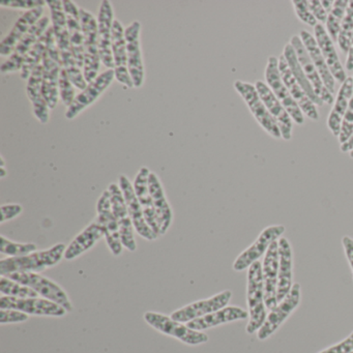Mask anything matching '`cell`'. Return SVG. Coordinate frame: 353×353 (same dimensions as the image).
<instances>
[{
	"label": "cell",
	"instance_id": "83f0119b",
	"mask_svg": "<svg viewBox=\"0 0 353 353\" xmlns=\"http://www.w3.org/2000/svg\"><path fill=\"white\" fill-rule=\"evenodd\" d=\"M43 65V94L51 110L57 108L59 98V76L63 70V63L53 59L48 53L45 54Z\"/></svg>",
	"mask_w": 353,
	"mask_h": 353
},
{
	"label": "cell",
	"instance_id": "4fadbf2b",
	"mask_svg": "<svg viewBox=\"0 0 353 353\" xmlns=\"http://www.w3.org/2000/svg\"><path fill=\"white\" fill-rule=\"evenodd\" d=\"M299 303H301V285L299 283H294L289 294L268 314L265 322L257 332L258 339L260 341H264L272 336L288 319L291 313L299 307Z\"/></svg>",
	"mask_w": 353,
	"mask_h": 353
},
{
	"label": "cell",
	"instance_id": "44dd1931",
	"mask_svg": "<svg viewBox=\"0 0 353 353\" xmlns=\"http://www.w3.org/2000/svg\"><path fill=\"white\" fill-rule=\"evenodd\" d=\"M262 274H263L264 299L268 310L272 311L278 305V281H279V243L274 241L268 248L263 262H262Z\"/></svg>",
	"mask_w": 353,
	"mask_h": 353
},
{
	"label": "cell",
	"instance_id": "8d00e7d4",
	"mask_svg": "<svg viewBox=\"0 0 353 353\" xmlns=\"http://www.w3.org/2000/svg\"><path fill=\"white\" fill-rule=\"evenodd\" d=\"M282 54L284 55L285 59H286L287 63H288L293 76H294L295 79L299 82L301 88L305 90V94L313 101L316 106H323L324 103L318 98L317 94L314 92L313 86L310 83L307 78L305 77V73H303V69H301V65H299V59H297L296 52H295L294 48L291 46L290 43L285 45Z\"/></svg>",
	"mask_w": 353,
	"mask_h": 353
},
{
	"label": "cell",
	"instance_id": "9f6ffc18",
	"mask_svg": "<svg viewBox=\"0 0 353 353\" xmlns=\"http://www.w3.org/2000/svg\"><path fill=\"white\" fill-rule=\"evenodd\" d=\"M0 159H1V164H0V177H1V179H5L8 174L5 167V160H3V157H1Z\"/></svg>",
	"mask_w": 353,
	"mask_h": 353
},
{
	"label": "cell",
	"instance_id": "7a4b0ae2",
	"mask_svg": "<svg viewBox=\"0 0 353 353\" xmlns=\"http://www.w3.org/2000/svg\"><path fill=\"white\" fill-rule=\"evenodd\" d=\"M247 299L249 323L245 330L248 334H252L261 328L268 317V307L264 299L263 274L260 261L252 264L248 270Z\"/></svg>",
	"mask_w": 353,
	"mask_h": 353
},
{
	"label": "cell",
	"instance_id": "6f0895ef",
	"mask_svg": "<svg viewBox=\"0 0 353 353\" xmlns=\"http://www.w3.org/2000/svg\"><path fill=\"white\" fill-rule=\"evenodd\" d=\"M349 157H350V158L353 159V150H351V152H349Z\"/></svg>",
	"mask_w": 353,
	"mask_h": 353
},
{
	"label": "cell",
	"instance_id": "680465c9",
	"mask_svg": "<svg viewBox=\"0 0 353 353\" xmlns=\"http://www.w3.org/2000/svg\"><path fill=\"white\" fill-rule=\"evenodd\" d=\"M351 353H353V351H352V352H351Z\"/></svg>",
	"mask_w": 353,
	"mask_h": 353
},
{
	"label": "cell",
	"instance_id": "d4e9b609",
	"mask_svg": "<svg viewBox=\"0 0 353 353\" xmlns=\"http://www.w3.org/2000/svg\"><path fill=\"white\" fill-rule=\"evenodd\" d=\"M148 185L156 210L157 220H158L160 235H165L170 228L173 222V210L166 197L164 188L160 177L154 172H150L148 177Z\"/></svg>",
	"mask_w": 353,
	"mask_h": 353
},
{
	"label": "cell",
	"instance_id": "f546056e",
	"mask_svg": "<svg viewBox=\"0 0 353 353\" xmlns=\"http://www.w3.org/2000/svg\"><path fill=\"white\" fill-rule=\"evenodd\" d=\"M43 82V65L41 63L39 67L34 69L28 80L26 85V94H28V100L32 103V112L34 117L38 119L39 123L42 125H47L50 121V111L44 94H43L42 88Z\"/></svg>",
	"mask_w": 353,
	"mask_h": 353
},
{
	"label": "cell",
	"instance_id": "4316f807",
	"mask_svg": "<svg viewBox=\"0 0 353 353\" xmlns=\"http://www.w3.org/2000/svg\"><path fill=\"white\" fill-rule=\"evenodd\" d=\"M150 172L152 171L148 167H141L136 174L133 185L136 196H137L138 200L141 204L146 223L157 235L161 236L158 220H157L156 210H154V201H152L150 185H148V177H150Z\"/></svg>",
	"mask_w": 353,
	"mask_h": 353
},
{
	"label": "cell",
	"instance_id": "836d02e7",
	"mask_svg": "<svg viewBox=\"0 0 353 353\" xmlns=\"http://www.w3.org/2000/svg\"><path fill=\"white\" fill-rule=\"evenodd\" d=\"M104 237L100 225L94 221L85 227L68 245L65 252V259L72 261L83 255L97 245Z\"/></svg>",
	"mask_w": 353,
	"mask_h": 353
},
{
	"label": "cell",
	"instance_id": "d6a6232c",
	"mask_svg": "<svg viewBox=\"0 0 353 353\" xmlns=\"http://www.w3.org/2000/svg\"><path fill=\"white\" fill-rule=\"evenodd\" d=\"M352 94L353 77H347L344 83L341 84L340 88H339L334 106H332L327 117V121H326L328 129L334 137H339V135H340L343 119H344L345 113L348 109L349 102L352 98Z\"/></svg>",
	"mask_w": 353,
	"mask_h": 353
},
{
	"label": "cell",
	"instance_id": "484cf974",
	"mask_svg": "<svg viewBox=\"0 0 353 353\" xmlns=\"http://www.w3.org/2000/svg\"><path fill=\"white\" fill-rule=\"evenodd\" d=\"M314 38L317 42L318 47L325 59L326 65L330 69V73L334 76V80L339 83H344L347 79L346 72L341 63L340 57L336 53L334 41L328 36L325 26L318 23L314 28Z\"/></svg>",
	"mask_w": 353,
	"mask_h": 353
},
{
	"label": "cell",
	"instance_id": "ac0fdd59",
	"mask_svg": "<svg viewBox=\"0 0 353 353\" xmlns=\"http://www.w3.org/2000/svg\"><path fill=\"white\" fill-rule=\"evenodd\" d=\"M119 185L121 187V192H123L132 222H133L134 228H135L137 234L148 241H154L158 239L159 235H157L146 223L143 210H142L141 204H140L139 200L136 196L133 183L128 179V176L123 174L119 176Z\"/></svg>",
	"mask_w": 353,
	"mask_h": 353
},
{
	"label": "cell",
	"instance_id": "7c38bea8",
	"mask_svg": "<svg viewBox=\"0 0 353 353\" xmlns=\"http://www.w3.org/2000/svg\"><path fill=\"white\" fill-rule=\"evenodd\" d=\"M115 80L114 70H106L101 73L94 81L88 84L85 90L76 96L73 104L65 111V119L69 121L75 119L80 113L92 106Z\"/></svg>",
	"mask_w": 353,
	"mask_h": 353
},
{
	"label": "cell",
	"instance_id": "52a82bcc",
	"mask_svg": "<svg viewBox=\"0 0 353 353\" xmlns=\"http://www.w3.org/2000/svg\"><path fill=\"white\" fill-rule=\"evenodd\" d=\"M264 77H265L266 85L274 92L276 99L282 103L283 106L285 107L287 112L292 119L293 123L295 125H303L305 123V115L283 82L280 70H279V59H276V57H268Z\"/></svg>",
	"mask_w": 353,
	"mask_h": 353
},
{
	"label": "cell",
	"instance_id": "db71d44e",
	"mask_svg": "<svg viewBox=\"0 0 353 353\" xmlns=\"http://www.w3.org/2000/svg\"><path fill=\"white\" fill-rule=\"evenodd\" d=\"M340 150L342 152H350L351 150H353V134L346 143L340 145Z\"/></svg>",
	"mask_w": 353,
	"mask_h": 353
},
{
	"label": "cell",
	"instance_id": "5bb4252c",
	"mask_svg": "<svg viewBox=\"0 0 353 353\" xmlns=\"http://www.w3.org/2000/svg\"><path fill=\"white\" fill-rule=\"evenodd\" d=\"M0 309L18 310L28 315L47 316V317H63L68 313L65 307L42 297L18 299V297L1 295Z\"/></svg>",
	"mask_w": 353,
	"mask_h": 353
},
{
	"label": "cell",
	"instance_id": "603a6c76",
	"mask_svg": "<svg viewBox=\"0 0 353 353\" xmlns=\"http://www.w3.org/2000/svg\"><path fill=\"white\" fill-rule=\"evenodd\" d=\"M279 70H280L283 82H284L286 88H288L289 92H290L292 98L294 99L295 102L299 104L303 115L307 117V119H311V121H319L320 115L317 106L314 104L313 101L309 98V96L305 94V90L299 85L283 54L279 57Z\"/></svg>",
	"mask_w": 353,
	"mask_h": 353
},
{
	"label": "cell",
	"instance_id": "f907efd6",
	"mask_svg": "<svg viewBox=\"0 0 353 353\" xmlns=\"http://www.w3.org/2000/svg\"><path fill=\"white\" fill-rule=\"evenodd\" d=\"M309 5L310 10H311L312 14H313L315 19L317 20L318 23L322 24V26L326 23L328 13L324 10L321 0H311V1H309Z\"/></svg>",
	"mask_w": 353,
	"mask_h": 353
},
{
	"label": "cell",
	"instance_id": "4dcf8cb0",
	"mask_svg": "<svg viewBox=\"0 0 353 353\" xmlns=\"http://www.w3.org/2000/svg\"><path fill=\"white\" fill-rule=\"evenodd\" d=\"M63 10L67 16L68 28H69L70 42L76 61L80 67H84V36L82 32L80 8L71 0H63Z\"/></svg>",
	"mask_w": 353,
	"mask_h": 353
},
{
	"label": "cell",
	"instance_id": "d6986e66",
	"mask_svg": "<svg viewBox=\"0 0 353 353\" xmlns=\"http://www.w3.org/2000/svg\"><path fill=\"white\" fill-rule=\"evenodd\" d=\"M111 46H112L113 61H114L115 79L125 88H134L133 81L128 69L125 28L119 19H115L113 22Z\"/></svg>",
	"mask_w": 353,
	"mask_h": 353
},
{
	"label": "cell",
	"instance_id": "c3c4849f",
	"mask_svg": "<svg viewBox=\"0 0 353 353\" xmlns=\"http://www.w3.org/2000/svg\"><path fill=\"white\" fill-rule=\"evenodd\" d=\"M353 351V332L342 342L328 347L319 353H351Z\"/></svg>",
	"mask_w": 353,
	"mask_h": 353
},
{
	"label": "cell",
	"instance_id": "7402d4cb",
	"mask_svg": "<svg viewBox=\"0 0 353 353\" xmlns=\"http://www.w3.org/2000/svg\"><path fill=\"white\" fill-rule=\"evenodd\" d=\"M255 88L262 102L264 103L266 108L270 111V115L276 121V125L280 129L282 139L290 141L291 137H292L293 123H294L290 115L287 112L282 103L274 96V92L266 85L265 82L258 80L255 82Z\"/></svg>",
	"mask_w": 353,
	"mask_h": 353
},
{
	"label": "cell",
	"instance_id": "e575fe53",
	"mask_svg": "<svg viewBox=\"0 0 353 353\" xmlns=\"http://www.w3.org/2000/svg\"><path fill=\"white\" fill-rule=\"evenodd\" d=\"M299 38H301L310 59L313 61L314 65L317 69L324 85L330 90V94H334L336 92V80L330 73V69L326 65L325 59H324L313 34H310L307 30H301L299 32Z\"/></svg>",
	"mask_w": 353,
	"mask_h": 353
},
{
	"label": "cell",
	"instance_id": "ba28073f",
	"mask_svg": "<svg viewBox=\"0 0 353 353\" xmlns=\"http://www.w3.org/2000/svg\"><path fill=\"white\" fill-rule=\"evenodd\" d=\"M96 222L100 225L104 232V239L111 253L114 256H121L123 245L119 234V224L111 206L110 193L108 189L103 192L97 202Z\"/></svg>",
	"mask_w": 353,
	"mask_h": 353
},
{
	"label": "cell",
	"instance_id": "11a10c76",
	"mask_svg": "<svg viewBox=\"0 0 353 353\" xmlns=\"http://www.w3.org/2000/svg\"><path fill=\"white\" fill-rule=\"evenodd\" d=\"M334 1L332 0H321L322 6H323L324 10L327 12L328 14L332 12V7H334Z\"/></svg>",
	"mask_w": 353,
	"mask_h": 353
},
{
	"label": "cell",
	"instance_id": "f6af8a7d",
	"mask_svg": "<svg viewBox=\"0 0 353 353\" xmlns=\"http://www.w3.org/2000/svg\"><path fill=\"white\" fill-rule=\"evenodd\" d=\"M0 6L9 9L26 10L28 12L38 8H45V6H47V1L45 0H3L0 1Z\"/></svg>",
	"mask_w": 353,
	"mask_h": 353
},
{
	"label": "cell",
	"instance_id": "f35d334b",
	"mask_svg": "<svg viewBox=\"0 0 353 353\" xmlns=\"http://www.w3.org/2000/svg\"><path fill=\"white\" fill-rule=\"evenodd\" d=\"M47 51L46 34L40 39L38 43L32 47V50L26 55L23 67L21 69V78L23 80L30 79V75L37 67L42 63Z\"/></svg>",
	"mask_w": 353,
	"mask_h": 353
},
{
	"label": "cell",
	"instance_id": "d590c367",
	"mask_svg": "<svg viewBox=\"0 0 353 353\" xmlns=\"http://www.w3.org/2000/svg\"><path fill=\"white\" fill-rule=\"evenodd\" d=\"M47 6L50 10L51 22H52L53 32H54L59 52L63 53L72 50L67 16L63 10V1L61 0H48Z\"/></svg>",
	"mask_w": 353,
	"mask_h": 353
},
{
	"label": "cell",
	"instance_id": "816d5d0a",
	"mask_svg": "<svg viewBox=\"0 0 353 353\" xmlns=\"http://www.w3.org/2000/svg\"><path fill=\"white\" fill-rule=\"evenodd\" d=\"M343 247H344L345 254H346L347 260L350 264L351 270L353 272V239L350 236H344L342 239Z\"/></svg>",
	"mask_w": 353,
	"mask_h": 353
},
{
	"label": "cell",
	"instance_id": "9a60e30c",
	"mask_svg": "<svg viewBox=\"0 0 353 353\" xmlns=\"http://www.w3.org/2000/svg\"><path fill=\"white\" fill-rule=\"evenodd\" d=\"M50 24V19L47 16H44L26 36L20 41L19 44L14 50L13 54L8 59L5 63H3L0 71L3 74L15 73V72L21 71L23 67L24 61H26V55L28 54L32 47L40 41V39L46 34Z\"/></svg>",
	"mask_w": 353,
	"mask_h": 353
},
{
	"label": "cell",
	"instance_id": "60d3db41",
	"mask_svg": "<svg viewBox=\"0 0 353 353\" xmlns=\"http://www.w3.org/2000/svg\"><path fill=\"white\" fill-rule=\"evenodd\" d=\"M0 253L9 257H21L38 251V245L32 243H16L1 235Z\"/></svg>",
	"mask_w": 353,
	"mask_h": 353
},
{
	"label": "cell",
	"instance_id": "3957f363",
	"mask_svg": "<svg viewBox=\"0 0 353 353\" xmlns=\"http://www.w3.org/2000/svg\"><path fill=\"white\" fill-rule=\"evenodd\" d=\"M80 19L84 36L83 74L86 82L90 83L100 75L102 63L99 51L98 19L85 9H80Z\"/></svg>",
	"mask_w": 353,
	"mask_h": 353
},
{
	"label": "cell",
	"instance_id": "7dc6e473",
	"mask_svg": "<svg viewBox=\"0 0 353 353\" xmlns=\"http://www.w3.org/2000/svg\"><path fill=\"white\" fill-rule=\"evenodd\" d=\"M30 315L14 309H0V323H21L28 321Z\"/></svg>",
	"mask_w": 353,
	"mask_h": 353
},
{
	"label": "cell",
	"instance_id": "f5cc1de1",
	"mask_svg": "<svg viewBox=\"0 0 353 353\" xmlns=\"http://www.w3.org/2000/svg\"><path fill=\"white\" fill-rule=\"evenodd\" d=\"M345 68L347 71H353V34L352 41H351L350 49H349L348 54H347L346 63H345Z\"/></svg>",
	"mask_w": 353,
	"mask_h": 353
},
{
	"label": "cell",
	"instance_id": "ffe728a7",
	"mask_svg": "<svg viewBox=\"0 0 353 353\" xmlns=\"http://www.w3.org/2000/svg\"><path fill=\"white\" fill-rule=\"evenodd\" d=\"M291 46L294 48L296 52L297 59H299V65L305 73V77L309 80L310 83L313 86L314 92L317 94L318 98L324 103V104L334 105V94H330V90L325 88L323 82H322L321 77L318 73L317 69L314 65L313 61L310 59L303 42H301L299 36H293L290 39Z\"/></svg>",
	"mask_w": 353,
	"mask_h": 353
},
{
	"label": "cell",
	"instance_id": "ee69618b",
	"mask_svg": "<svg viewBox=\"0 0 353 353\" xmlns=\"http://www.w3.org/2000/svg\"><path fill=\"white\" fill-rule=\"evenodd\" d=\"M294 10L295 16L301 23L307 24L311 28H315L317 26V20L314 17L310 10L309 1L307 0H293L291 1Z\"/></svg>",
	"mask_w": 353,
	"mask_h": 353
},
{
	"label": "cell",
	"instance_id": "ab89813d",
	"mask_svg": "<svg viewBox=\"0 0 353 353\" xmlns=\"http://www.w3.org/2000/svg\"><path fill=\"white\" fill-rule=\"evenodd\" d=\"M0 292L5 296L18 297V299L40 297L38 293L30 287L20 284L6 276H0Z\"/></svg>",
	"mask_w": 353,
	"mask_h": 353
},
{
	"label": "cell",
	"instance_id": "7bdbcfd3",
	"mask_svg": "<svg viewBox=\"0 0 353 353\" xmlns=\"http://www.w3.org/2000/svg\"><path fill=\"white\" fill-rule=\"evenodd\" d=\"M75 98V86L70 80L65 70L63 69L59 76V99L68 109L73 104Z\"/></svg>",
	"mask_w": 353,
	"mask_h": 353
},
{
	"label": "cell",
	"instance_id": "9c48e42d",
	"mask_svg": "<svg viewBox=\"0 0 353 353\" xmlns=\"http://www.w3.org/2000/svg\"><path fill=\"white\" fill-rule=\"evenodd\" d=\"M142 26L135 20L125 28L127 41L128 69L133 81L134 88H141L145 81V67L141 48Z\"/></svg>",
	"mask_w": 353,
	"mask_h": 353
},
{
	"label": "cell",
	"instance_id": "e0dca14e",
	"mask_svg": "<svg viewBox=\"0 0 353 353\" xmlns=\"http://www.w3.org/2000/svg\"><path fill=\"white\" fill-rule=\"evenodd\" d=\"M97 19H98L99 51H100L101 61L107 70H114L111 41H112L113 22L115 19L112 5L109 0H104L101 3Z\"/></svg>",
	"mask_w": 353,
	"mask_h": 353
},
{
	"label": "cell",
	"instance_id": "681fc988",
	"mask_svg": "<svg viewBox=\"0 0 353 353\" xmlns=\"http://www.w3.org/2000/svg\"><path fill=\"white\" fill-rule=\"evenodd\" d=\"M22 212H23V208L20 204H5V205L1 206V220H0V223L3 224L7 221L14 220V219L19 216Z\"/></svg>",
	"mask_w": 353,
	"mask_h": 353
},
{
	"label": "cell",
	"instance_id": "cb8c5ba5",
	"mask_svg": "<svg viewBox=\"0 0 353 353\" xmlns=\"http://www.w3.org/2000/svg\"><path fill=\"white\" fill-rule=\"evenodd\" d=\"M44 8L26 12L16 22L10 34L0 43V55L3 57H11L20 41L28 32L42 19Z\"/></svg>",
	"mask_w": 353,
	"mask_h": 353
},
{
	"label": "cell",
	"instance_id": "8fae6325",
	"mask_svg": "<svg viewBox=\"0 0 353 353\" xmlns=\"http://www.w3.org/2000/svg\"><path fill=\"white\" fill-rule=\"evenodd\" d=\"M285 230L286 229L283 225H272V226L266 227L260 233L255 243H252L235 259L234 263H233V270L235 272H243L249 268L252 264L259 261L260 258L265 255L272 243L282 237Z\"/></svg>",
	"mask_w": 353,
	"mask_h": 353
},
{
	"label": "cell",
	"instance_id": "277c9868",
	"mask_svg": "<svg viewBox=\"0 0 353 353\" xmlns=\"http://www.w3.org/2000/svg\"><path fill=\"white\" fill-rule=\"evenodd\" d=\"M144 320L148 325L158 330L161 334L172 336L190 346H197L208 342V336L203 332L192 330L187 323H181L172 319L171 316L157 312H146Z\"/></svg>",
	"mask_w": 353,
	"mask_h": 353
},
{
	"label": "cell",
	"instance_id": "30bf717a",
	"mask_svg": "<svg viewBox=\"0 0 353 353\" xmlns=\"http://www.w3.org/2000/svg\"><path fill=\"white\" fill-rule=\"evenodd\" d=\"M108 191L110 193L113 214H114L117 224H119L121 243L128 251L135 252L137 250V243H136L135 234H134L135 228H134L133 222H132L121 187L119 183H112L109 185Z\"/></svg>",
	"mask_w": 353,
	"mask_h": 353
},
{
	"label": "cell",
	"instance_id": "bcb514c9",
	"mask_svg": "<svg viewBox=\"0 0 353 353\" xmlns=\"http://www.w3.org/2000/svg\"><path fill=\"white\" fill-rule=\"evenodd\" d=\"M353 134V94L349 102L348 109L345 113L344 119H343L342 127H341L340 135H339V142L340 145L346 143L349 138Z\"/></svg>",
	"mask_w": 353,
	"mask_h": 353
},
{
	"label": "cell",
	"instance_id": "1f68e13d",
	"mask_svg": "<svg viewBox=\"0 0 353 353\" xmlns=\"http://www.w3.org/2000/svg\"><path fill=\"white\" fill-rule=\"evenodd\" d=\"M248 317H249V312L245 311L243 307L227 305V307L214 312V313L208 314V315L198 318V319L192 320V321L188 322L187 325L192 330L204 332V330L222 325V324L229 323V322L245 320Z\"/></svg>",
	"mask_w": 353,
	"mask_h": 353
},
{
	"label": "cell",
	"instance_id": "b9f144b4",
	"mask_svg": "<svg viewBox=\"0 0 353 353\" xmlns=\"http://www.w3.org/2000/svg\"><path fill=\"white\" fill-rule=\"evenodd\" d=\"M353 34V0L349 1L348 9H347L346 16L343 20L342 28H341L340 34H339L338 44L341 52L344 54H348L349 49L351 46Z\"/></svg>",
	"mask_w": 353,
	"mask_h": 353
},
{
	"label": "cell",
	"instance_id": "5b68a950",
	"mask_svg": "<svg viewBox=\"0 0 353 353\" xmlns=\"http://www.w3.org/2000/svg\"><path fill=\"white\" fill-rule=\"evenodd\" d=\"M6 276L20 283V284L30 287L32 290L36 291L39 296L42 299H48V301L61 305L67 310L68 313L73 312L74 307L69 295L61 285L57 284L51 279L46 278L39 272H15V274H8Z\"/></svg>",
	"mask_w": 353,
	"mask_h": 353
},
{
	"label": "cell",
	"instance_id": "f1b7e54d",
	"mask_svg": "<svg viewBox=\"0 0 353 353\" xmlns=\"http://www.w3.org/2000/svg\"><path fill=\"white\" fill-rule=\"evenodd\" d=\"M279 243L278 303H281L292 289L293 255L290 243L286 237H281Z\"/></svg>",
	"mask_w": 353,
	"mask_h": 353
},
{
	"label": "cell",
	"instance_id": "8992f818",
	"mask_svg": "<svg viewBox=\"0 0 353 353\" xmlns=\"http://www.w3.org/2000/svg\"><path fill=\"white\" fill-rule=\"evenodd\" d=\"M233 86H234V90L239 92V96L245 101L250 112L252 113L256 121L259 123L260 127L274 139H282L280 129H279L274 117L270 115V111L268 110L265 105L260 99L255 84L236 80Z\"/></svg>",
	"mask_w": 353,
	"mask_h": 353
},
{
	"label": "cell",
	"instance_id": "2e32d148",
	"mask_svg": "<svg viewBox=\"0 0 353 353\" xmlns=\"http://www.w3.org/2000/svg\"><path fill=\"white\" fill-rule=\"evenodd\" d=\"M231 299H232V292L230 290H225L210 297V299H201V301L185 305V307L172 312L170 316L176 321L188 323L192 320L198 319V318L203 317V316L227 307Z\"/></svg>",
	"mask_w": 353,
	"mask_h": 353
},
{
	"label": "cell",
	"instance_id": "6da1fadb",
	"mask_svg": "<svg viewBox=\"0 0 353 353\" xmlns=\"http://www.w3.org/2000/svg\"><path fill=\"white\" fill-rule=\"evenodd\" d=\"M67 245L65 243H57L49 249L37 251L30 255L21 257H8L0 260V274H15V272H44L47 268L57 265L65 258Z\"/></svg>",
	"mask_w": 353,
	"mask_h": 353
},
{
	"label": "cell",
	"instance_id": "74e56055",
	"mask_svg": "<svg viewBox=\"0 0 353 353\" xmlns=\"http://www.w3.org/2000/svg\"><path fill=\"white\" fill-rule=\"evenodd\" d=\"M349 1L347 0H336L334 3L332 12L328 14L325 30L328 36L334 43L338 42L339 34L342 28L343 20L346 16Z\"/></svg>",
	"mask_w": 353,
	"mask_h": 353
}]
</instances>
